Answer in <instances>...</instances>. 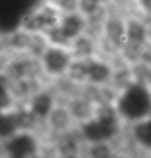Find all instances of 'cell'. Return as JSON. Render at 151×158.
Segmentation results:
<instances>
[{"label":"cell","mask_w":151,"mask_h":158,"mask_svg":"<svg viewBox=\"0 0 151 158\" xmlns=\"http://www.w3.org/2000/svg\"><path fill=\"white\" fill-rule=\"evenodd\" d=\"M88 20L86 16L79 11L63 13L58 26L63 37L71 44L86 32Z\"/></svg>","instance_id":"obj_5"},{"label":"cell","mask_w":151,"mask_h":158,"mask_svg":"<svg viewBox=\"0 0 151 158\" xmlns=\"http://www.w3.org/2000/svg\"><path fill=\"white\" fill-rule=\"evenodd\" d=\"M111 150L105 143H94L91 149V155L92 158H110Z\"/></svg>","instance_id":"obj_19"},{"label":"cell","mask_w":151,"mask_h":158,"mask_svg":"<svg viewBox=\"0 0 151 158\" xmlns=\"http://www.w3.org/2000/svg\"><path fill=\"white\" fill-rule=\"evenodd\" d=\"M63 14L55 4H45L24 19L22 30L30 33H43L58 24Z\"/></svg>","instance_id":"obj_4"},{"label":"cell","mask_w":151,"mask_h":158,"mask_svg":"<svg viewBox=\"0 0 151 158\" xmlns=\"http://www.w3.org/2000/svg\"><path fill=\"white\" fill-rule=\"evenodd\" d=\"M55 107L53 96L45 91H39L31 99L30 110L37 118L47 119Z\"/></svg>","instance_id":"obj_10"},{"label":"cell","mask_w":151,"mask_h":158,"mask_svg":"<svg viewBox=\"0 0 151 158\" xmlns=\"http://www.w3.org/2000/svg\"><path fill=\"white\" fill-rule=\"evenodd\" d=\"M11 158H22V157H13V156H11Z\"/></svg>","instance_id":"obj_23"},{"label":"cell","mask_w":151,"mask_h":158,"mask_svg":"<svg viewBox=\"0 0 151 158\" xmlns=\"http://www.w3.org/2000/svg\"><path fill=\"white\" fill-rule=\"evenodd\" d=\"M103 7L100 0H78L77 10L87 19L98 14Z\"/></svg>","instance_id":"obj_17"},{"label":"cell","mask_w":151,"mask_h":158,"mask_svg":"<svg viewBox=\"0 0 151 158\" xmlns=\"http://www.w3.org/2000/svg\"><path fill=\"white\" fill-rule=\"evenodd\" d=\"M71 104L69 107V111L73 118L78 119L81 123L92 118L95 113V110H93L91 104L86 100L77 99Z\"/></svg>","instance_id":"obj_14"},{"label":"cell","mask_w":151,"mask_h":158,"mask_svg":"<svg viewBox=\"0 0 151 158\" xmlns=\"http://www.w3.org/2000/svg\"><path fill=\"white\" fill-rule=\"evenodd\" d=\"M114 107L119 118L139 122L151 114V92L142 82H131L117 96Z\"/></svg>","instance_id":"obj_1"},{"label":"cell","mask_w":151,"mask_h":158,"mask_svg":"<svg viewBox=\"0 0 151 158\" xmlns=\"http://www.w3.org/2000/svg\"><path fill=\"white\" fill-rule=\"evenodd\" d=\"M73 59H84L94 55V44L90 36L83 34L71 42L70 47Z\"/></svg>","instance_id":"obj_11"},{"label":"cell","mask_w":151,"mask_h":158,"mask_svg":"<svg viewBox=\"0 0 151 158\" xmlns=\"http://www.w3.org/2000/svg\"><path fill=\"white\" fill-rule=\"evenodd\" d=\"M119 118L115 107L103 106L92 118L81 124V134L92 143H106L119 132Z\"/></svg>","instance_id":"obj_2"},{"label":"cell","mask_w":151,"mask_h":158,"mask_svg":"<svg viewBox=\"0 0 151 158\" xmlns=\"http://www.w3.org/2000/svg\"><path fill=\"white\" fill-rule=\"evenodd\" d=\"M6 149L11 156L27 158L36 152L37 143L32 135L29 132H22L9 140Z\"/></svg>","instance_id":"obj_8"},{"label":"cell","mask_w":151,"mask_h":158,"mask_svg":"<svg viewBox=\"0 0 151 158\" xmlns=\"http://www.w3.org/2000/svg\"><path fill=\"white\" fill-rule=\"evenodd\" d=\"M136 3L141 10L151 14V0H136Z\"/></svg>","instance_id":"obj_21"},{"label":"cell","mask_w":151,"mask_h":158,"mask_svg":"<svg viewBox=\"0 0 151 158\" xmlns=\"http://www.w3.org/2000/svg\"><path fill=\"white\" fill-rule=\"evenodd\" d=\"M125 33L126 42L123 47L133 52H137L147 38V30L145 25L138 19L132 17L125 19Z\"/></svg>","instance_id":"obj_9"},{"label":"cell","mask_w":151,"mask_h":158,"mask_svg":"<svg viewBox=\"0 0 151 158\" xmlns=\"http://www.w3.org/2000/svg\"><path fill=\"white\" fill-rule=\"evenodd\" d=\"M113 69L109 63L94 56L87 58V82L94 85L106 84L113 77Z\"/></svg>","instance_id":"obj_6"},{"label":"cell","mask_w":151,"mask_h":158,"mask_svg":"<svg viewBox=\"0 0 151 158\" xmlns=\"http://www.w3.org/2000/svg\"><path fill=\"white\" fill-rule=\"evenodd\" d=\"M102 31L108 41L114 47L123 48L126 42L125 20L120 17L115 15L106 17Z\"/></svg>","instance_id":"obj_7"},{"label":"cell","mask_w":151,"mask_h":158,"mask_svg":"<svg viewBox=\"0 0 151 158\" xmlns=\"http://www.w3.org/2000/svg\"><path fill=\"white\" fill-rule=\"evenodd\" d=\"M69 108L62 107H55L51 112L47 120L52 128L57 131H66L71 127L73 120Z\"/></svg>","instance_id":"obj_12"},{"label":"cell","mask_w":151,"mask_h":158,"mask_svg":"<svg viewBox=\"0 0 151 158\" xmlns=\"http://www.w3.org/2000/svg\"><path fill=\"white\" fill-rule=\"evenodd\" d=\"M19 127L16 114L0 113V138L11 136Z\"/></svg>","instance_id":"obj_16"},{"label":"cell","mask_w":151,"mask_h":158,"mask_svg":"<svg viewBox=\"0 0 151 158\" xmlns=\"http://www.w3.org/2000/svg\"><path fill=\"white\" fill-rule=\"evenodd\" d=\"M78 0H54L55 4L62 13H68L78 11L77 10Z\"/></svg>","instance_id":"obj_20"},{"label":"cell","mask_w":151,"mask_h":158,"mask_svg":"<svg viewBox=\"0 0 151 158\" xmlns=\"http://www.w3.org/2000/svg\"><path fill=\"white\" fill-rule=\"evenodd\" d=\"M87 58L73 60L67 73L71 80L76 82H87Z\"/></svg>","instance_id":"obj_15"},{"label":"cell","mask_w":151,"mask_h":158,"mask_svg":"<svg viewBox=\"0 0 151 158\" xmlns=\"http://www.w3.org/2000/svg\"><path fill=\"white\" fill-rule=\"evenodd\" d=\"M11 97L8 92L7 80L3 75H0V110L7 108L11 105Z\"/></svg>","instance_id":"obj_18"},{"label":"cell","mask_w":151,"mask_h":158,"mask_svg":"<svg viewBox=\"0 0 151 158\" xmlns=\"http://www.w3.org/2000/svg\"><path fill=\"white\" fill-rule=\"evenodd\" d=\"M65 158H77V157H75V156H74V155H68V156H67V157H66Z\"/></svg>","instance_id":"obj_22"},{"label":"cell","mask_w":151,"mask_h":158,"mask_svg":"<svg viewBox=\"0 0 151 158\" xmlns=\"http://www.w3.org/2000/svg\"><path fill=\"white\" fill-rule=\"evenodd\" d=\"M133 135L142 146L151 148V117L135 123Z\"/></svg>","instance_id":"obj_13"},{"label":"cell","mask_w":151,"mask_h":158,"mask_svg":"<svg viewBox=\"0 0 151 158\" xmlns=\"http://www.w3.org/2000/svg\"><path fill=\"white\" fill-rule=\"evenodd\" d=\"M73 60L69 48L50 44L40 57L41 68L49 76L58 77L67 74Z\"/></svg>","instance_id":"obj_3"}]
</instances>
